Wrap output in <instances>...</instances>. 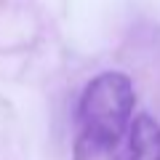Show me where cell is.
Listing matches in <instances>:
<instances>
[{
  "label": "cell",
  "instance_id": "6da1fadb",
  "mask_svg": "<svg viewBox=\"0 0 160 160\" xmlns=\"http://www.w3.org/2000/svg\"><path fill=\"white\" fill-rule=\"evenodd\" d=\"M136 107L133 80L107 69L88 80L78 102V136L72 160H123L120 144L128 139Z\"/></svg>",
  "mask_w": 160,
  "mask_h": 160
},
{
  "label": "cell",
  "instance_id": "7a4b0ae2",
  "mask_svg": "<svg viewBox=\"0 0 160 160\" xmlns=\"http://www.w3.org/2000/svg\"><path fill=\"white\" fill-rule=\"evenodd\" d=\"M123 160H160V123L149 112L133 118Z\"/></svg>",
  "mask_w": 160,
  "mask_h": 160
}]
</instances>
